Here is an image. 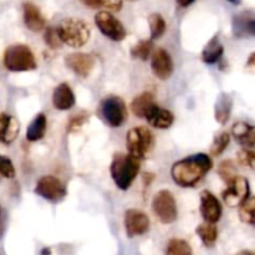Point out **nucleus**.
Returning <instances> with one entry per match:
<instances>
[{
    "instance_id": "11",
    "label": "nucleus",
    "mask_w": 255,
    "mask_h": 255,
    "mask_svg": "<svg viewBox=\"0 0 255 255\" xmlns=\"http://www.w3.org/2000/svg\"><path fill=\"white\" fill-rule=\"evenodd\" d=\"M148 216L138 209H128L125 213V228L128 238H133L137 236H143L149 231Z\"/></svg>"
},
{
    "instance_id": "9",
    "label": "nucleus",
    "mask_w": 255,
    "mask_h": 255,
    "mask_svg": "<svg viewBox=\"0 0 255 255\" xmlns=\"http://www.w3.org/2000/svg\"><path fill=\"white\" fill-rule=\"evenodd\" d=\"M249 188L251 187H249L248 179L246 177L237 176L233 181L227 184L226 191L222 193L224 203L231 208H237V207L239 208L249 198V193H251Z\"/></svg>"
},
{
    "instance_id": "23",
    "label": "nucleus",
    "mask_w": 255,
    "mask_h": 255,
    "mask_svg": "<svg viewBox=\"0 0 255 255\" xmlns=\"http://www.w3.org/2000/svg\"><path fill=\"white\" fill-rule=\"evenodd\" d=\"M47 127V120L44 114H39L35 116L31 124L29 125L26 129V138L30 142H36L44 138L45 133H46Z\"/></svg>"
},
{
    "instance_id": "32",
    "label": "nucleus",
    "mask_w": 255,
    "mask_h": 255,
    "mask_svg": "<svg viewBox=\"0 0 255 255\" xmlns=\"http://www.w3.org/2000/svg\"><path fill=\"white\" fill-rule=\"evenodd\" d=\"M44 40H45V44L52 50H56L60 49L62 46V41L60 39V35L59 31H57V27H47L45 30V34H44Z\"/></svg>"
},
{
    "instance_id": "14",
    "label": "nucleus",
    "mask_w": 255,
    "mask_h": 255,
    "mask_svg": "<svg viewBox=\"0 0 255 255\" xmlns=\"http://www.w3.org/2000/svg\"><path fill=\"white\" fill-rule=\"evenodd\" d=\"M65 64L72 72L80 77H87L94 70L96 60L91 54L86 52H72L65 57Z\"/></svg>"
},
{
    "instance_id": "6",
    "label": "nucleus",
    "mask_w": 255,
    "mask_h": 255,
    "mask_svg": "<svg viewBox=\"0 0 255 255\" xmlns=\"http://www.w3.org/2000/svg\"><path fill=\"white\" fill-rule=\"evenodd\" d=\"M152 209L157 219L163 224L174 223L178 218L176 198L172 192L167 189H162L154 194L153 201H152Z\"/></svg>"
},
{
    "instance_id": "8",
    "label": "nucleus",
    "mask_w": 255,
    "mask_h": 255,
    "mask_svg": "<svg viewBox=\"0 0 255 255\" xmlns=\"http://www.w3.org/2000/svg\"><path fill=\"white\" fill-rule=\"evenodd\" d=\"M95 24L100 31L112 41H122L127 36L124 24L110 11H99L95 15Z\"/></svg>"
},
{
    "instance_id": "37",
    "label": "nucleus",
    "mask_w": 255,
    "mask_h": 255,
    "mask_svg": "<svg viewBox=\"0 0 255 255\" xmlns=\"http://www.w3.org/2000/svg\"><path fill=\"white\" fill-rule=\"evenodd\" d=\"M246 69L251 72H255V52L249 55L248 60L246 62Z\"/></svg>"
},
{
    "instance_id": "29",
    "label": "nucleus",
    "mask_w": 255,
    "mask_h": 255,
    "mask_svg": "<svg viewBox=\"0 0 255 255\" xmlns=\"http://www.w3.org/2000/svg\"><path fill=\"white\" fill-rule=\"evenodd\" d=\"M239 218L243 223L255 227V197H249L239 207Z\"/></svg>"
},
{
    "instance_id": "34",
    "label": "nucleus",
    "mask_w": 255,
    "mask_h": 255,
    "mask_svg": "<svg viewBox=\"0 0 255 255\" xmlns=\"http://www.w3.org/2000/svg\"><path fill=\"white\" fill-rule=\"evenodd\" d=\"M0 174L9 179L14 178L15 174H16L11 159L6 156H1V154H0Z\"/></svg>"
},
{
    "instance_id": "18",
    "label": "nucleus",
    "mask_w": 255,
    "mask_h": 255,
    "mask_svg": "<svg viewBox=\"0 0 255 255\" xmlns=\"http://www.w3.org/2000/svg\"><path fill=\"white\" fill-rule=\"evenodd\" d=\"M232 136L244 148L255 147V126L246 121H238L232 127Z\"/></svg>"
},
{
    "instance_id": "13",
    "label": "nucleus",
    "mask_w": 255,
    "mask_h": 255,
    "mask_svg": "<svg viewBox=\"0 0 255 255\" xmlns=\"http://www.w3.org/2000/svg\"><path fill=\"white\" fill-rule=\"evenodd\" d=\"M202 218L207 223L216 224L223 214V207L221 201L212 192L203 191L201 193V206H199Z\"/></svg>"
},
{
    "instance_id": "1",
    "label": "nucleus",
    "mask_w": 255,
    "mask_h": 255,
    "mask_svg": "<svg viewBox=\"0 0 255 255\" xmlns=\"http://www.w3.org/2000/svg\"><path fill=\"white\" fill-rule=\"evenodd\" d=\"M213 167V161L206 153H197L176 162L171 168L174 183L183 188L197 186Z\"/></svg>"
},
{
    "instance_id": "26",
    "label": "nucleus",
    "mask_w": 255,
    "mask_h": 255,
    "mask_svg": "<svg viewBox=\"0 0 255 255\" xmlns=\"http://www.w3.org/2000/svg\"><path fill=\"white\" fill-rule=\"evenodd\" d=\"M153 51L154 45L152 40H141V41L137 42V44L131 49V56L133 57V59L147 61L148 57L152 56Z\"/></svg>"
},
{
    "instance_id": "17",
    "label": "nucleus",
    "mask_w": 255,
    "mask_h": 255,
    "mask_svg": "<svg viewBox=\"0 0 255 255\" xmlns=\"http://www.w3.org/2000/svg\"><path fill=\"white\" fill-rule=\"evenodd\" d=\"M75 102H76V97L69 84L62 82L59 86L55 87L54 94H52V105L55 109L60 111H67L75 106Z\"/></svg>"
},
{
    "instance_id": "27",
    "label": "nucleus",
    "mask_w": 255,
    "mask_h": 255,
    "mask_svg": "<svg viewBox=\"0 0 255 255\" xmlns=\"http://www.w3.org/2000/svg\"><path fill=\"white\" fill-rule=\"evenodd\" d=\"M164 255H193L192 247L183 239L173 238L168 242Z\"/></svg>"
},
{
    "instance_id": "38",
    "label": "nucleus",
    "mask_w": 255,
    "mask_h": 255,
    "mask_svg": "<svg viewBox=\"0 0 255 255\" xmlns=\"http://www.w3.org/2000/svg\"><path fill=\"white\" fill-rule=\"evenodd\" d=\"M81 1L82 4L86 5L87 7H91V9H97L99 6H101L99 0H81Z\"/></svg>"
},
{
    "instance_id": "30",
    "label": "nucleus",
    "mask_w": 255,
    "mask_h": 255,
    "mask_svg": "<svg viewBox=\"0 0 255 255\" xmlns=\"http://www.w3.org/2000/svg\"><path fill=\"white\" fill-rule=\"evenodd\" d=\"M231 143V133L228 132H222L216 138L213 139V143L211 146V154L213 157H218L227 149V147Z\"/></svg>"
},
{
    "instance_id": "4",
    "label": "nucleus",
    "mask_w": 255,
    "mask_h": 255,
    "mask_svg": "<svg viewBox=\"0 0 255 255\" xmlns=\"http://www.w3.org/2000/svg\"><path fill=\"white\" fill-rule=\"evenodd\" d=\"M57 31H59L62 44H66L75 49L84 46L90 40V35H91V30L87 22L76 17L62 20L61 24L57 26Z\"/></svg>"
},
{
    "instance_id": "40",
    "label": "nucleus",
    "mask_w": 255,
    "mask_h": 255,
    "mask_svg": "<svg viewBox=\"0 0 255 255\" xmlns=\"http://www.w3.org/2000/svg\"><path fill=\"white\" fill-rule=\"evenodd\" d=\"M237 255H255V253L252 251H242V252H239Z\"/></svg>"
},
{
    "instance_id": "24",
    "label": "nucleus",
    "mask_w": 255,
    "mask_h": 255,
    "mask_svg": "<svg viewBox=\"0 0 255 255\" xmlns=\"http://www.w3.org/2000/svg\"><path fill=\"white\" fill-rule=\"evenodd\" d=\"M196 233L198 234L202 243H203L204 247H207V248L214 247L216 246L217 241H218V228H217L216 224L213 223H207V222H204L201 226L197 227Z\"/></svg>"
},
{
    "instance_id": "28",
    "label": "nucleus",
    "mask_w": 255,
    "mask_h": 255,
    "mask_svg": "<svg viewBox=\"0 0 255 255\" xmlns=\"http://www.w3.org/2000/svg\"><path fill=\"white\" fill-rule=\"evenodd\" d=\"M149 22V30H151V40H157L159 37L163 36V34L166 32V20L163 19L161 14H153L149 15L148 17Z\"/></svg>"
},
{
    "instance_id": "20",
    "label": "nucleus",
    "mask_w": 255,
    "mask_h": 255,
    "mask_svg": "<svg viewBox=\"0 0 255 255\" xmlns=\"http://www.w3.org/2000/svg\"><path fill=\"white\" fill-rule=\"evenodd\" d=\"M233 32L237 37L255 36V16L251 12H242L233 19Z\"/></svg>"
},
{
    "instance_id": "10",
    "label": "nucleus",
    "mask_w": 255,
    "mask_h": 255,
    "mask_svg": "<svg viewBox=\"0 0 255 255\" xmlns=\"http://www.w3.org/2000/svg\"><path fill=\"white\" fill-rule=\"evenodd\" d=\"M35 193L46 201L57 203L66 197V186L54 176H44L37 181Z\"/></svg>"
},
{
    "instance_id": "12",
    "label": "nucleus",
    "mask_w": 255,
    "mask_h": 255,
    "mask_svg": "<svg viewBox=\"0 0 255 255\" xmlns=\"http://www.w3.org/2000/svg\"><path fill=\"white\" fill-rule=\"evenodd\" d=\"M151 69L154 76L158 77L162 81L168 80L172 76L174 70V64L171 55L168 54L167 50L162 49V47L154 49L153 54L151 56Z\"/></svg>"
},
{
    "instance_id": "33",
    "label": "nucleus",
    "mask_w": 255,
    "mask_h": 255,
    "mask_svg": "<svg viewBox=\"0 0 255 255\" xmlns=\"http://www.w3.org/2000/svg\"><path fill=\"white\" fill-rule=\"evenodd\" d=\"M237 158H238L239 163L244 167L255 171V149L253 148H242L241 151L237 153Z\"/></svg>"
},
{
    "instance_id": "36",
    "label": "nucleus",
    "mask_w": 255,
    "mask_h": 255,
    "mask_svg": "<svg viewBox=\"0 0 255 255\" xmlns=\"http://www.w3.org/2000/svg\"><path fill=\"white\" fill-rule=\"evenodd\" d=\"M100 5L107 9L109 11H120L122 9L124 1L122 0H99Z\"/></svg>"
},
{
    "instance_id": "22",
    "label": "nucleus",
    "mask_w": 255,
    "mask_h": 255,
    "mask_svg": "<svg viewBox=\"0 0 255 255\" xmlns=\"http://www.w3.org/2000/svg\"><path fill=\"white\" fill-rule=\"evenodd\" d=\"M224 54V46L222 45L221 40H219L218 35L212 37L207 45L204 46L203 51H202V60H203L206 64L213 65L217 64L219 60L222 59Z\"/></svg>"
},
{
    "instance_id": "25",
    "label": "nucleus",
    "mask_w": 255,
    "mask_h": 255,
    "mask_svg": "<svg viewBox=\"0 0 255 255\" xmlns=\"http://www.w3.org/2000/svg\"><path fill=\"white\" fill-rule=\"evenodd\" d=\"M154 104V96L152 92H143V94L138 95L134 97L133 101L131 104V110L133 112L134 116L143 117L146 112L148 111L149 107Z\"/></svg>"
},
{
    "instance_id": "43",
    "label": "nucleus",
    "mask_w": 255,
    "mask_h": 255,
    "mask_svg": "<svg viewBox=\"0 0 255 255\" xmlns=\"http://www.w3.org/2000/svg\"><path fill=\"white\" fill-rule=\"evenodd\" d=\"M2 212H1V207H0V228H1V226H2Z\"/></svg>"
},
{
    "instance_id": "41",
    "label": "nucleus",
    "mask_w": 255,
    "mask_h": 255,
    "mask_svg": "<svg viewBox=\"0 0 255 255\" xmlns=\"http://www.w3.org/2000/svg\"><path fill=\"white\" fill-rule=\"evenodd\" d=\"M228 1H231L232 4H234V5H238V4H241L242 0H228Z\"/></svg>"
},
{
    "instance_id": "2",
    "label": "nucleus",
    "mask_w": 255,
    "mask_h": 255,
    "mask_svg": "<svg viewBox=\"0 0 255 255\" xmlns=\"http://www.w3.org/2000/svg\"><path fill=\"white\" fill-rule=\"evenodd\" d=\"M139 168L141 164L138 159L133 158L129 154L117 153L112 158L110 173L117 188L121 191H127L138 176Z\"/></svg>"
},
{
    "instance_id": "31",
    "label": "nucleus",
    "mask_w": 255,
    "mask_h": 255,
    "mask_svg": "<svg viewBox=\"0 0 255 255\" xmlns=\"http://www.w3.org/2000/svg\"><path fill=\"white\" fill-rule=\"evenodd\" d=\"M218 174L227 184L237 177V167L232 159H226L218 167Z\"/></svg>"
},
{
    "instance_id": "3",
    "label": "nucleus",
    "mask_w": 255,
    "mask_h": 255,
    "mask_svg": "<svg viewBox=\"0 0 255 255\" xmlns=\"http://www.w3.org/2000/svg\"><path fill=\"white\" fill-rule=\"evenodd\" d=\"M126 147L129 156L138 161L146 159L154 147L153 133L148 127H132L126 133Z\"/></svg>"
},
{
    "instance_id": "19",
    "label": "nucleus",
    "mask_w": 255,
    "mask_h": 255,
    "mask_svg": "<svg viewBox=\"0 0 255 255\" xmlns=\"http://www.w3.org/2000/svg\"><path fill=\"white\" fill-rule=\"evenodd\" d=\"M20 132L19 121L14 116L0 114V142L4 144L12 143Z\"/></svg>"
},
{
    "instance_id": "39",
    "label": "nucleus",
    "mask_w": 255,
    "mask_h": 255,
    "mask_svg": "<svg viewBox=\"0 0 255 255\" xmlns=\"http://www.w3.org/2000/svg\"><path fill=\"white\" fill-rule=\"evenodd\" d=\"M176 1H177V4L179 5V6H182V7H188L189 5L193 4V2L196 1V0H176Z\"/></svg>"
},
{
    "instance_id": "21",
    "label": "nucleus",
    "mask_w": 255,
    "mask_h": 255,
    "mask_svg": "<svg viewBox=\"0 0 255 255\" xmlns=\"http://www.w3.org/2000/svg\"><path fill=\"white\" fill-rule=\"evenodd\" d=\"M233 110V97L231 94L222 92L217 97L216 105H214V117L216 121L221 125H226L229 121Z\"/></svg>"
},
{
    "instance_id": "35",
    "label": "nucleus",
    "mask_w": 255,
    "mask_h": 255,
    "mask_svg": "<svg viewBox=\"0 0 255 255\" xmlns=\"http://www.w3.org/2000/svg\"><path fill=\"white\" fill-rule=\"evenodd\" d=\"M89 120V115L86 112H80V114L75 115L70 119L69 124H67V131L69 132H76L84 126L85 124Z\"/></svg>"
},
{
    "instance_id": "15",
    "label": "nucleus",
    "mask_w": 255,
    "mask_h": 255,
    "mask_svg": "<svg viewBox=\"0 0 255 255\" xmlns=\"http://www.w3.org/2000/svg\"><path fill=\"white\" fill-rule=\"evenodd\" d=\"M148 125L158 129H167L173 125L174 115L169 110L162 109L158 105L153 104L144 115Z\"/></svg>"
},
{
    "instance_id": "16",
    "label": "nucleus",
    "mask_w": 255,
    "mask_h": 255,
    "mask_svg": "<svg viewBox=\"0 0 255 255\" xmlns=\"http://www.w3.org/2000/svg\"><path fill=\"white\" fill-rule=\"evenodd\" d=\"M22 11H24V22L29 30L34 32L41 31L45 29L46 19L41 10L31 1H26L22 5Z\"/></svg>"
},
{
    "instance_id": "42",
    "label": "nucleus",
    "mask_w": 255,
    "mask_h": 255,
    "mask_svg": "<svg viewBox=\"0 0 255 255\" xmlns=\"http://www.w3.org/2000/svg\"><path fill=\"white\" fill-rule=\"evenodd\" d=\"M41 255H50V249H44L41 252Z\"/></svg>"
},
{
    "instance_id": "5",
    "label": "nucleus",
    "mask_w": 255,
    "mask_h": 255,
    "mask_svg": "<svg viewBox=\"0 0 255 255\" xmlns=\"http://www.w3.org/2000/svg\"><path fill=\"white\" fill-rule=\"evenodd\" d=\"M4 65L9 71L24 72L36 69V59L34 52L26 45H12L4 54Z\"/></svg>"
},
{
    "instance_id": "7",
    "label": "nucleus",
    "mask_w": 255,
    "mask_h": 255,
    "mask_svg": "<svg viewBox=\"0 0 255 255\" xmlns=\"http://www.w3.org/2000/svg\"><path fill=\"white\" fill-rule=\"evenodd\" d=\"M102 119L111 127H121L128 119V111L124 100L119 96H107L100 104Z\"/></svg>"
}]
</instances>
